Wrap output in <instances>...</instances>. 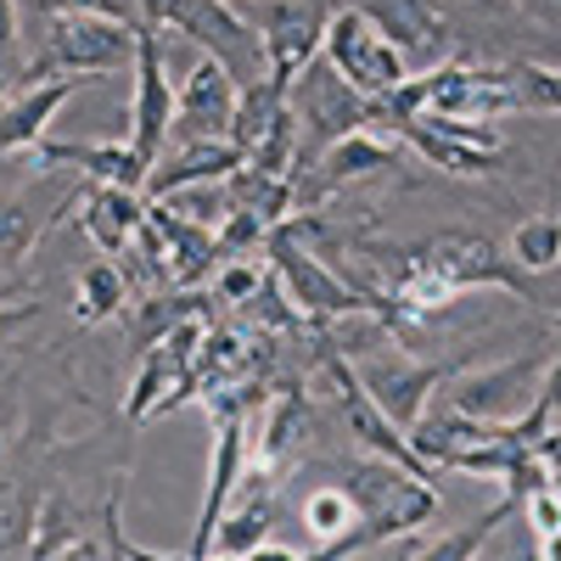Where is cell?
Wrapping results in <instances>:
<instances>
[{
  "mask_svg": "<svg viewBox=\"0 0 561 561\" xmlns=\"http://www.w3.org/2000/svg\"><path fill=\"white\" fill-rule=\"evenodd\" d=\"M248 163V152L237 140H192V147H180L174 158H158L152 174H147V197H169L180 185H208V180H230Z\"/></svg>",
  "mask_w": 561,
  "mask_h": 561,
  "instance_id": "obj_18",
  "label": "cell"
},
{
  "mask_svg": "<svg viewBox=\"0 0 561 561\" xmlns=\"http://www.w3.org/2000/svg\"><path fill=\"white\" fill-rule=\"evenodd\" d=\"M18 51V0H0V62Z\"/></svg>",
  "mask_w": 561,
  "mask_h": 561,
  "instance_id": "obj_36",
  "label": "cell"
},
{
  "mask_svg": "<svg viewBox=\"0 0 561 561\" xmlns=\"http://www.w3.org/2000/svg\"><path fill=\"white\" fill-rule=\"evenodd\" d=\"M39 237H45V219L23 197H0V270H18Z\"/></svg>",
  "mask_w": 561,
  "mask_h": 561,
  "instance_id": "obj_29",
  "label": "cell"
},
{
  "mask_svg": "<svg viewBox=\"0 0 561 561\" xmlns=\"http://www.w3.org/2000/svg\"><path fill=\"white\" fill-rule=\"evenodd\" d=\"M304 528H309L314 545L343 539L348 528H359V505H354V494H348L343 483H320V489H309V494H304Z\"/></svg>",
  "mask_w": 561,
  "mask_h": 561,
  "instance_id": "obj_26",
  "label": "cell"
},
{
  "mask_svg": "<svg viewBox=\"0 0 561 561\" xmlns=\"http://www.w3.org/2000/svg\"><path fill=\"white\" fill-rule=\"evenodd\" d=\"M264 259L270 270L280 275V287L293 293V304L309 314V320H354V314H377L382 325L393 320V304L382 293H370L359 287V280L337 275L332 264H325L309 242H304V219H280L270 230V242H264Z\"/></svg>",
  "mask_w": 561,
  "mask_h": 561,
  "instance_id": "obj_1",
  "label": "cell"
},
{
  "mask_svg": "<svg viewBox=\"0 0 561 561\" xmlns=\"http://www.w3.org/2000/svg\"><path fill=\"white\" fill-rule=\"evenodd\" d=\"M28 561H118V550H113L107 528H102V539H90L68 523L62 500H45L39 523H34V539H28Z\"/></svg>",
  "mask_w": 561,
  "mask_h": 561,
  "instance_id": "obj_20",
  "label": "cell"
},
{
  "mask_svg": "<svg viewBox=\"0 0 561 561\" xmlns=\"http://www.w3.org/2000/svg\"><path fill=\"white\" fill-rule=\"evenodd\" d=\"M124 304H129V280L113 259H96L79 270V280H73V320L79 325H102V320L124 314Z\"/></svg>",
  "mask_w": 561,
  "mask_h": 561,
  "instance_id": "obj_25",
  "label": "cell"
},
{
  "mask_svg": "<svg viewBox=\"0 0 561 561\" xmlns=\"http://www.w3.org/2000/svg\"><path fill=\"white\" fill-rule=\"evenodd\" d=\"M124 561H197V556H163V550H140L124 539Z\"/></svg>",
  "mask_w": 561,
  "mask_h": 561,
  "instance_id": "obj_38",
  "label": "cell"
},
{
  "mask_svg": "<svg viewBox=\"0 0 561 561\" xmlns=\"http://www.w3.org/2000/svg\"><path fill=\"white\" fill-rule=\"evenodd\" d=\"M320 51H325V62H332L354 90H365L370 102L393 96V90L410 79V62L399 57V45H393L377 23H370L359 7H343V12L325 18V39H320Z\"/></svg>",
  "mask_w": 561,
  "mask_h": 561,
  "instance_id": "obj_5",
  "label": "cell"
},
{
  "mask_svg": "<svg viewBox=\"0 0 561 561\" xmlns=\"http://www.w3.org/2000/svg\"><path fill=\"white\" fill-rule=\"evenodd\" d=\"M79 225H84V237L96 242L107 259L113 253H124V248H135V230L147 225V197L140 192H129V185H90V192L79 197Z\"/></svg>",
  "mask_w": 561,
  "mask_h": 561,
  "instance_id": "obj_17",
  "label": "cell"
},
{
  "mask_svg": "<svg viewBox=\"0 0 561 561\" xmlns=\"http://www.w3.org/2000/svg\"><path fill=\"white\" fill-rule=\"evenodd\" d=\"M174 107H180V96L169 90L158 23H140V45H135V96H129V147L147 158V163H158L163 147H169Z\"/></svg>",
  "mask_w": 561,
  "mask_h": 561,
  "instance_id": "obj_8",
  "label": "cell"
},
{
  "mask_svg": "<svg viewBox=\"0 0 561 561\" xmlns=\"http://www.w3.org/2000/svg\"><path fill=\"white\" fill-rule=\"evenodd\" d=\"M79 84H90V79H79V73H51V79L23 84L18 96L0 107V158L34 152L39 140H45V129H51V118L62 113V102L73 96Z\"/></svg>",
  "mask_w": 561,
  "mask_h": 561,
  "instance_id": "obj_14",
  "label": "cell"
},
{
  "mask_svg": "<svg viewBox=\"0 0 561 561\" xmlns=\"http://www.w3.org/2000/svg\"><path fill=\"white\" fill-rule=\"evenodd\" d=\"M511 7H523L528 18H550V23H561V0H511Z\"/></svg>",
  "mask_w": 561,
  "mask_h": 561,
  "instance_id": "obj_37",
  "label": "cell"
},
{
  "mask_svg": "<svg viewBox=\"0 0 561 561\" xmlns=\"http://www.w3.org/2000/svg\"><path fill=\"white\" fill-rule=\"evenodd\" d=\"M34 169H51V163H79V174H90L96 185H129V192H147V174L152 163L140 158L124 140H102V147H73V140H39V147L28 152Z\"/></svg>",
  "mask_w": 561,
  "mask_h": 561,
  "instance_id": "obj_15",
  "label": "cell"
},
{
  "mask_svg": "<svg viewBox=\"0 0 561 561\" xmlns=\"http://www.w3.org/2000/svg\"><path fill=\"white\" fill-rule=\"evenodd\" d=\"M225 192H230V208H248L264 225H280V219L298 214V180L293 174H270V169L242 163L237 174L225 180Z\"/></svg>",
  "mask_w": 561,
  "mask_h": 561,
  "instance_id": "obj_22",
  "label": "cell"
},
{
  "mask_svg": "<svg viewBox=\"0 0 561 561\" xmlns=\"http://www.w3.org/2000/svg\"><path fill=\"white\" fill-rule=\"evenodd\" d=\"M203 561H242V556H219V550H214V556H203Z\"/></svg>",
  "mask_w": 561,
  "mask_h": 561,
  "instance_id": "obj_41",
  "label": "cell"
},
{
  "mask_svg": "<svg viewBox=\"0 0 561 561\" xmlns=\"http://www.w3.org/2000/svg\"><path fill=\"white\" fill-rule=\"evenodd\" d=\"M34 523H39V500L34 489L18 478V472H0V556H12L34 539Z\"/></svg>",
  "mask_w": 561,
  "mask_h": 561,
  "instance_id": "obj_28",
  "label": "cell"
},
{
  "mask_svg": "<svg viewBox=\"0 0 561 561\" xmlns=\"http://www.w3.org/2000/svg\"><path fill=\"white\" fill-rule=\"evenodd\" d=\"M399 163V140H388V135H377V129H354V135H343V140H332L309 169H314V180L309 185H298V203L304 208H314L320 197H332V192H343V185H354V180H370V174H388Z\"/></svg>",
  "mask_w": 561,
  "mask_h": 561,
  "instance_id": "obj_13",
  "label": "cell"
},
{
  "mask_svg": "<svg viewBox=\"0 0 561 561\" xmlns=\"http://www.w3.org/2000/svg\"><path fill=\"white\" fill-rule=\"evenodd\" d=\"M517 511H523V505L505 494V500H494V505L483 511V517H472V523H460V528L438 534L433 545H421V550H415V561H478V556L489 550V539H494L511 517H517Z\"/></svg>",
  "mask_w": 561,
  "mask_h": 561,
  "instance_id": "obj_24",
  "label": "cell"
},
{
  "mask_svg": "<svg viewBox=\"0 0 561 561\" xmlns=\"http://www.w3.org/2000/svg\"><path fill=\"white\" fill-rule=\"evenodd\" d=\"M523 517H528V528L545 539V534H561V489L550 483V489H539V494H528L523 500Z\"/></svg>",
  "mask_w": 561,
  "mask_h": 561,
  "instance_id": "obj_33",
  "label": "cell"
},
{
  "mask_svg": "<svg viewBox=\"0 0 561 561\" xmlns=\"http://www.w3.org/2000/svg\"><path fill=\"white\" fill-rule=\"evenodd\" d=\"M500 427H483V421H472L466 410H455V404H427L421 410V421L410 427V444H415V455L433 466V472H449V466L466 455V449H478L483 438H494Z\"/></svg>",
  "mask_w": 561,
  "mask_h": 561,
  "instance_id": "obj_19",
  "label": "cell"
},
{
  "mask_svg": "<svg viewBox=\"0 0 561 561\" xmlns=\"http://www.w3.org/2000/svg\"><path fill=\"white\" fill-rule=\"evenodd\" d=\"M242 561H304L298 550H280V545H259V550H248Z\"/></svg>",
  "mask_w": 561,
  "mask_h": 561,
  "instance_id": "obj_39",
  "label": "cell"
},
{
  "mask_svg": "<svg viewBox=\"0 0 561 561\" xmlns=\"http://www.w3.org/2000/svg\"><path fill=\"white\" fill-rule=\"evenodd\" d=\"M359 382H365V393L377 399L399 427L410 433L415 421H421V410L433 404V393L438 388H449L455 377H460V365H433V359H410V354H365L359 365Z\"/></svg>",
  "mask_w": 561,
  "mask_h": 561,
  "instance_id": "obj_7",
  "label": "cell"
},
{
  "mask_svg": "<svg viewBox=\"0 0 561 561\" xmlns=\"http://www.w3.org/2000/svg\"><path fill=\"white\" fill-rule=\"evenodd\" d=\"M545 365H550V354L545 348H528V354H511L500 365L460 370V377L449 382V399L444 404L466 410L472 421H483V427H511V421H523L528 404L539 399Z\"/></svg>",
  "mask_w": 561,
  "mask_h": 561,
  "instance_id": "obj_6",
  "label": "cell"
},
{
  "mask_svg": "<svg viewBox=\"0 0 561 561\" xmlns=\"http://www.w3.org/2000/svg\"><path fill=\"white\" fill-rule=\"evenodd\" d=\"M539 545H545V561H561V534H545Z\"/></svg>",
  "mask_w": 561,
  "mask_h": 561,
  "instance_id": "obj_40",
  "label": "cell"
},
{
  "mask_svg": "<svg viewBox=\"0 0 561 561\" xmlns=\"http://www.w3.org/2000/svg\"><path fill=\"white\" fill-rule=\"evenodd\" d=\"M264 34V51H270V79L293 84L304 73L309 57H320V39H325V12L320 0H270L264 12H248Z\"/></svg>",
  "mask_w": 561,
  "mask_h": 561,
  "instance_id": "obj_10",
  "label": "cell"
},
{
  "mask_svg": "<svg viewBox=\"0 0 561 561\" xmlns=\"http://www.w3.org/2000/svg\"><path fill=\"white\" fill-rule=\"evenodd\" d=\"M135 45H140V23L107 12H57L45 18V51L39 62H28V84L51 73H79V79L135 73Z\"/></svg>",
  "mask_w": 561,
  "mask_h": 561,
  "instance_id": "obj_2",
  "label": "cell"
},
{
  "mask_svg": "<svg viewBox=\"0 0 561 561\" xmlns=\"http://www.w3.org/2000/svg\"><path fill=\"white\" fill-rule=\"evenodd\" d=\"M393 259L415 264V270H427L438 280H449V287L466 298V293H478V287H494V293H511V298H534L528 287V270L511 264V253H500L489 237H466V230H444V237H427V242H410V248H388Z\"/></svg>",
  "mask_w": 561,
  "mask_h": 561,
  "instance_id": "obj_3",
  "label": "cell"
},
{
  "mask_svg": "<svg viewBox=\"0 0 561 561\" xmlns=\"http://www.w3.org/2000/svg\"><path fill=\"white\" fill-rule=\"evenodd\" d=\"M511 264L528 270V275H545L561 264V219L556 214H534L511 230Z\"/></svg>",
  "mask_w": 561,
  "mask_h": 561,
  "instance_id": "obj_27",
  "label": "cell"
},
{
  "mask_svg": "<svg viewBox=\"0 0 561 561\" xmlns=\"http://www.w3.org/2000/svg\"><path fill=\"white\" fill-rule=\"evenodd\" d=\"M354 7L377 23L410 68H438L449 51V12L438 0H354Z\"/></svg>",
  "mask_w": 561,
  "mask_h": 561,
  "instance_id": "obj_11",
  "label": "cell"
},
{
  "mask_svg": "<svg viewBox=\"0 0 561 561\" xmlns=\"http://www.w3.org/2000/svg\"><path fill=\"white\" fill-rule=\"evenodd\" d=\"M511 84H517V107L523 113L561 118V68H550V62H517V68H511Z\"/></svg>",
  "mask_w": 561,
  "mask_h": 561,
  "instance_id": "obj_30",
  "label": "cell"
},
{
  "mask_svg": "<svg viewBox=\"0 0 561 561\" xmlns=\"http://www.w3.org/2000/svg\"><path fill=\"white\" fill-rule=\"evenodd\" d=\"M264 275L270 270H259V259H237L230 270H219V280H214V293L225 298V304H248L259 287H264Z\"/></svg>",
  "mask_w": 561,
  "mask_h": 561,
  "instance_id": "obj_32",
  "label": "cell"
},
{
  "mask_svg": "<svg viewBox=\"0 0 561 561\" xmlns=\"http://www.w3.org/2000/svg\"><path fill=\"white\" fill-rule=\"evenodd\" d=\"M248 478V415H219V433H214V460H208V489L197 505V528H192V550L185 556H214V528L225 517L230 494L242 489Z\"/></svg>",
  "mask_w": 561,
  "mask_h": 561,
  "instance_id": "obj_12",
  "label": "cell"
},
{
  "mask_svg": "<svg viewBox=\"0 0 561 561\" xmlns=\"http://www.w3.org/2000/svg\"><path fill=\"white\" fill-rule=\"evenodd\" d=\"M34 314H39V304H0V343H7L12 332H23Z\"/></svg>",
  "mask_w": 561,
  "mask_h": 561,
  "instance_id": "obj_35",
  "label": "cell"
},
{
  "mask_svg": "<svg viewBox=\"0 0 561 561\" xmlns=\"http://www.w3.org/2000/svg\"><path fill=\"white\" fill-rule=\"evenodd\" d=\"M158 203H169L174 214H185L192 225H208V230H219V225H225V214H230V192H225V180H208V185H180V192H169V197H158Z\"/></svg>",
  "mask_w": 561,
  "mask_h": 561,
  "instance_id": "obj_31",
  "label": "cell"
},
{
  "mask_svg": "<svg viewBox=\"0 0 561 561\" xmlns=\"http://www.w3.org/2000/svg\"><path fill=\"white\" fill-rule=\"evenodd\" d=\"M270 528H275V472L253 466L242 478V489L230 494L219 528H214V550L219 556H248V550L270 545Z\"/></svg>",
  "mask_w": 561,
  "mask_h": 561,
  "instance_id": "obj_16",
  "label": "cell"
},
{
  "mask_svg": "<svg viewBox=\"0 0 561 561\" xmlns=\"http://www.w3.org/2000/svg\"><path fill=\"white\" fill-rule=\"evenodd\" d=\"M494 561H545V545H539V534L528 528V517L517 511V528L505 534V545L494 550Z\"/></svg>",
  "mask_w": 561,
  "mask_h": 561,
  "instance_id": "obj_34",
  "label": "cell"
},
{
  "mask_svg": "<svg viewBox=\"0 0 561 561\" xmlns=\"http://www.w3.org/2000/svg\"><path fill=\"white\" fill-rule=\"evenodd\" d=\"M399 140H404V147H415L433 169L455 174V180H483L505 158V147H478V140H460V135H444V129H427V124H404Z\"/></svg>",
  "mask_w": 561,
  "mask_h": 561,
  "instance_id": "obj_21",
  "label": "cell"
},
{
  "mask_svg": "<svg viewBox=\"0 0 561 561\" xmlns=\"http://www.w3.org/2000/svg\"><path fill=\"white\" fill-rule=\"evenodd\" d=\"M287 102L304 124V152H314V158L332 147V140L377 124V102H370L365 90H354L332 62H325V51L304 62V73L287 84Z\"/></svg>",
  "mask_w": 561,
  "mask_h": 561,
  "instance_id": "obj_4",
  "label": "cell"
},
{
  "mask_svg": "<svg viewBox=\"0 0 561 561\" xmlns=\"http://www.w3.org/2000/svg\"><path fill=\"white\" fill-rule=\"evenodd\" d=\"M304 427H309V399H304V388H280V393L270 399V410H264V427H259V466H264V472H280V460L298 449Z\"/></svg>",
  "mask_w": 561,
  "mask_h": 561,
  "instance_id": "obj_23",
  "label": "cell"
},
{
  "mask_svg": "<svg viewBox=\"0 0 561 561\" xmlns=\"http://www.w3.org/2000/svg\"><path fill=\"white\" fill-rule=\"evenodd\" d=\"M174 96H180V107H174L169 140H180V147H192V140H230V118H237L242 84L219 57H197Z\"/></svg>",
  "mask_w": 561,
  "mask_h": 561,
  "instance_id": "obj_9",
  "label": "cell"
}]
</instances>
